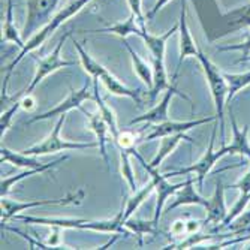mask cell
Listing matches in <instances>:
<instances>
[{
    "mask_svg": "<svg viewBox=\"0 0 250 250\" xmlns=\"http://www.w3.org/2000/svg\"><path fill=\"white\" fill-rule=\"evenodd\" d=\"M178 30V21L164 35H151L147 32V29H141L140 35L143 41L146 42L147 48L150 50L151 60H153V74H154V83L153 87L150 88V101H153L162 90H168L175 87L167 74L165 69V48H167V42L168 39Z\"/></svg>",
    "mask_w": 250,
    "mask_h": 250,
    "instance_id": "cell-1",
    "label": "cell"
},
{
    "mask_svg": "<svg viewBox=\"0 0 250 250\" xmlns=\"http://www.w3.org/2000/svg\"><path fill=\"white\" fill-rule=\"evenodd\" d=\"M92 0H74L72 3H69L66 8H63L62 11H59L47 24H45L33 38H30L29 39V42L24 45V48H21V51H20V54L17 56V59L8 66V74H6V83H5V88H6V84H8V78H9V75H11V72H12V69L14 67L18 64V62L24 57L27 53H30V51H33L35 48H38L41 43H43V41L47 39L57 27H60L64 21H67L71 17H74L75 14H78L84 6H87Z\"/></svg>",
    "mask_w": 250,
    "mask_h": 250,
    "instance_id": "cell-2",
    "label": "cell"
},
{
    "mask_svg": "<svg viewBox=\"0 0 250 250\" xmlns=\"http://www.w3.org/2000/svg\"><path fill=\"white\" fill-rule=\"evenodd\" d=\"M123 214L125 208L111 220L105 222H88L83 219H47V217H27L21 216L20 219L27 223H38V225H48V226H59V228H78V229H92V231H101V232H123Z\"/></svg>",
    "mask_w": 250,
    "mask_h": 250,
    "instance_id": "cell-3",
    "label": "cell"
},
{
    "mask_svg": "<svg viewBox=\"0 0 250 250\" xmlns=\"http://www.w3.org/2000/svg\"><path fill=\"white\" fill-rule=\"evenodd\" d=\"M66 114L59 117V122L56 123L53 132L47 140H43L42 143L22 150L24 154L29 156H39V154H48V153H57V151H64V150H85V148H95L99 147V143H69L60 138V130L63 127Z\"/></svg>",
    "mask_w": 250,
    "mask_h": 250,
    "instance_id": "cell-4",
    "label": "cell"
},
{
    "mask_svg": "<svg viewBox=\"0 0 250 250\" xmlns=\"http://www.w3.org/2000/svg\"><path fill=\"white\" fill-rule=\"evenodd\" d=\"M67 36H71V32H67L63 38H60L59 43H57V47L54 48V51L47 56V57H43L38 62V69H36V74L33 77V80L30 81V84L26 87V90H22V92L20 95H17V99L20 96H24V95H32L33 92V88L45 78V77H48L50 74H53L54 71L60 69V67H66V66H74L75 62L74 60H64L62 59L60 53H62V47H63V43L66 41Z\"/></svg>",
    "mask_w": 250,
    "mask_h": 250,
    "instance_id": "cell-5",
    "label": "cell"
},
{
    "mask_svg": "<svg viewBox=\"0 0 250 250\" xmlns=\"http://www.w3.org/2000/svg\"><path fill=\"white\" fill-rule=\"evenodd\" d=\"M83 198H84L83 190L69 193L66 198H62V199H43V201H32V202H21V201L6 199L5 196H2V223L5 225L11 217H14L20 211H24L27 208L41 207V206H69V204L78 206Z\"/></svg>",
    "mask_w": 250,
    "mask_h": 250,
    "instance_id": "cell-6",
    "label": "cell"
},
{
    "mask_svg": "<svg viewBox=\"0 0 250 250\" xmlns=\"http://www.w3.org/2000/svg\"><path fill=\"white\" fill-rule=\"evenodd\" d=\"M202 64V69L206 72V77H207V81L210 84V88H211V95H213V99H214V104H216V109H217V114L219 117L222 119L223 117V106H225V101L228 99V93H229V87H228V83H226V78L225 75H222L217 67L204 56L201 51L198 53L196 56Z\"/></svg>",
    "mask_w": 250,
    "mask_h": 250,
    "instance_id": "cell-7",
    "label": "cell"
},
{
    "mask_svg": "<svg viewBox=\"0 0 250 250\" xmlns=\"http://www.w3.org/2000/svg\"><path fill=\"white\" fill-rule=\"evenodd\" d=\"M57 3L59 0H27V22L22 30V36L26 38L32 35L41 24L48 22Z\"/></svg>",
    "mask_w": 250,
    "mask_h": 250,
    "instance_id": "cell-8",
    "label": "cell"
},
{
    "mask_svg": "<svg viewBox=\"0 0 250 250\" xmlns=\"http://www.w3.org/2000/svg\"><path fill=\"white\" fill-rule=\"evenodd\" d=\"M135 154H136V151H135ZM136 157L140 159V162L144 165V168L147 169V172L150 174V177L156 181L157 204H156V214H154L153 222H154V225H157L159 219H161L162 210H164V207H165L167 199H168L171 195H174L175 192H178V190L183 189L186 183H185V185H183V183H181V185H169L168 181H167V177H165V175H162V174H159V171H156V168H153V167L147 165V164H146V161H144V159H143L140 154H136Z\"/></svg>",
    "mask_w": 250,
    "mask_h": 250,
    "instance_id": "cell-9",
    "label": "cell"
},
{
    "mask_svg": "<svg viewBox=\"0 0 250 250\" xmlns=\"http://www.w3.org/2000/svg\"><path fill=\"white\" fill-rule=\"evenodd\" d=\"M214 136H216V129L213 130V136H211L210 147H208L207 153L202 156V159H201V161H199L198 164H195V165H192V167H189V168H185V169H178V171H174V172H168V174H165V177L168 178V177H172V175L195 172V174L198 175L199 186H202L204 178H206V175L208 174V171L211 169V167L214 165V162L217 161V159H220V157L225 156L226 153H232L229 146H228V147H225V148H222L220 151H214V150H213V146H214Z\"/></svg>",
    "mask_w": 250,
    "mask_h": 250,
    "instance_id": "cell-10",
    "label": "cell"
},
{
    "mask_svg": "<svg viewBox=\"0 0 250 250\" xmlns=\"http://www.w3.org/2000/svg\"><path fill=\"white\" fill-rule=\"evenodd\" d=\"M95 98V93L92 92H88V85L85 84L81 90H75V88H71V93L69 96H67L62 104H59L57 106H54L53 109L47 111V112H43V114L41 116H36L33 117L32 120L27 122V125L33 123V122H39V120H45V119H51V117H56V116H63L66 114L67 111H71V109H75V108H83V102L87 101V99H92Z\"/></svg>",
    "mask_w": 250,
    "mask_h": 250,
    "instance_id": "cell-11",
    "label": "cell"
},
{
    "mask_svg": "<svg viewBox=\"0 0 250 250\" xmlns=\"http://www.w3.org/2000/svg\"><path fill=\"white\" fill-rule=\"evenodd\" d=\"M174 95H177V96H180V98H183V99L192 102L189 96H186L183 92H180V90H177L175 87L168 88L161 104L156 105V106H154L153 109H150L148 112H146L144 116H140V117L133 119L129 125H135V123H147V125L156 123V125H159V123H164V122L169 120V119H168V106H169V102H171V99H172Z\"/></svg>",
    "mask_w": 250,
    "mask_h": 250,
    "instance_id": "cell-12",
    "label": "cell"
},
{
    "mask_svg": "<svg viewBox=\"0 0 250 250\" xmlns=\"http://www.w3.org/2000/svg\"><path fill=\"white\" fill-rule=\"evenodd\" d=\"M178 30H180V62L175 74L180 72V66L183 59L189 56H198L199 50L196 48L195 41L190 35L189 26H188V6H186V0H181V12L178 18Z\"/></svg>",
    "mask_w": 250,
    "mask_h": 250,
    "instance_id": "cell-13",
    "label": "cell"
},
{
    "mask_svg": "<svg viewBox=\"0 0 250 250\" xmlns=\"http://www.w3.org/2000/svg\"><path fill=\"white\" fill-rule=\"evenodd\" d=\"M216 117H208V119H201V120H193V122H171L167 120L164 123H159L151 133H148L144 141H153L157 138H164V136H169V135H177V133H185L186 130L204 125V123H208L213 122Z\"/></svg>",
    "mask_w": 250,
    "mask_h": 250,
    "instance_id": "cell-14",
    "label": "cell"
},
{
    "mask_svg": "<svg viewBox=\"0 0 250 250\" xmlns=\"http://www.w3.org/2000/svg\"><path fill=\"white\" fill-rule=\"evenodd\" d=\"M84 114H87L88 117V127L95 132V135L98 136V143H99V151L101 154L104 156L105 162L108 165V156H106V148H105V143H106V138H108V133H109V127L106 125V122L104 120V117L99 114H92V112H87L85 109L83 111ZM111 136V133H109Z\"/></svg>",
    "mask_w": 250,
    "mask_h": 250,
    "instance_id": "cell-15",
    "label": "cell"
},
{
    "mask_svg": "<svg viewBox=\"0 0 250 250\" xmlns=\"http://www.w3.org/2000/svg\"><path fill=\"white\" fill-rule=\"evenodd\" d=\"M93 93H95V101L98 104V108H99V112H101V116L104 117V120L106 122L108 127H109V133H111V138L112 141H116V138L119 136L120 130L117 127V119H116V114H114V111H112L106 102L101 98L99 95V90H98V80H93Z\"/></svg>",
    "mask_w": 250,
    "mask_h": 250,
    "instance_id": "cell-16",
    "label": "cell"
},
{
    "mask_svg": "<svg viewBox=\"0 0 250 250\" xmlns=\"http://www.w3.org/2000/svg\"><path fill=\"white\" fill-rule=\"evenodd\" d=\"M123 43H125L126 50H127L129 54H130V59H132V63H133V71H135L136 74H138V77L141 78V81H143L144 84H147L148 88H151V87H153V83H154L153 69L147 64V62H144V60L140 57L138 53H135V51L130 48V45H129L126 41H123Z\"/></svg>",
    "mask_w": 250,
    "mask_h": 250,
    "instance_id": "cell-17",
    "label": "cell"
},
{
    "mask_svg": "<svg viewBox=\"0 0 250 250\" xmlns=\"http://www.w3.org/2000/svg\"><path fill=\"white\" fill-rule=\"evenodd\" d=\"M2 162H11L15 167L20 168H29V169H36V168H42L45 165H42L39 161H36L35 156H29L24 153H14L5 147H2Z\"/></svg>",
    "mask_w": 250,
    "mask_h": 250,
    "instance_id": "cell-18",
    "label": "cell"
},
{
    "mask_svg": "<svg viewBox=\"0 0 250 250\" xmlns=\"http://www.w3.org/2000/svg\"><path fill=\"white\" fill-rule=\"evenodd\" d=\"M162 140V144H161V148H159V153L154 156V159L150 162V167H153V168H157L159 165L162 164V161L169 154V153H172L175 148H177V146L183 141V140H189L188 136L185 135V133H177V135H169V136H164V138H161ZM190 141V140H189Z\"/></svg>",
    "mask_w": 250,
    "mask_h": 250,
    "instance_id": "cell-19",
    "label": "cell"
},
{
    "mask_svg": "<svg viewBox=\"0 0 250 250\" xmlns=\"http://www.w3.org/2000/svg\"><path fill=\"white\" fill-rule=\"evenodd\" d=\"M208 217L206 219V225L211 222H219L222 216L225 214V201H223V185L222 180H219V183L216 185V193L214 196L208 201Z\"/></svg>",
    "mask_w": 250,
    "mask_h": 250,
    "instance_id": "cell-20",
    "label": "cell"
},
{
    "mask_svg": "<svg viewBox=\"0 0 250 250\" xmlns=\"http://www.w3.org/2000/svg\"><path fill=\"white\" fill-rule=\"evenodd\" d=\"M183 204H196V206H202V207H208V201L207 199H204L201 198L199 195L195 193L193 188H192V178H189L186 181V185L185 188L181 189L180 195L177 196V199L171 204L169 206V210H174L177 208L178 206H183Z\"/></svg>",
    "mask_w": 250,
    "mask_h": 250,
    "instance_id": "cell-21",
    "label": "cell"
},
{
    "mask_svg": "<svg viewBox=\"0 0 250 250\" xmlns=\"http://www.w3.org/2000/svg\"><path fill=\"white\" fill-rule=\"evenodd\" d=\"M154 188H156V181L151 178V181H150V183H148L146 188H143L141 190H136L135 195H133L132 198L127 199V204H126V207H125V214H123V223H125L127 219H130V216H132L136 210H138V207L147 199V196L151 193V190H153Z\"/></svg>",
    "mask_w": 250,
    "mask_h": 250,
    "instance_id": "cell-22",
    "label": "cell"
},
{
    "mask_svg": "<svg viewBox=\"0 0 250 250\" xmlns=\"http://www.w3.org/2000/svg\"><path fill=\"white\" fill-rule=\"evenodd\" d=\"M14 15H12V0H8V9H6V18H5V24H3V27H2V32H3V35H2V43H5V42H15L18 47H21V48H24V42H22V39H21V36H20V33H18V30L15 29V26H14Z\"/></svg>",
    "mask_w": 250,
    "mask_h": 250,
    "instance_id": "cell-23",
    "label": "cell"
},
{
    "mask_svg": "<svg viewBox=\"0 0 250 250\" xmlns=\"http://www.w3.org/2000/svg\"><path fill=\"white\" fill-rule=\"evenodd\" d=\"M90 32H109V33H114V35H117V36L125 39L127 35H132V33L140 35L141 27L138 24V21H136V18L130 14V17L126 21H123V22H117V24L105 27L102 30H90Z\"/></svg>",
    "mask_w": 250,
    "mask_h": 250,
    "instance_id": "cell-24",
    "label": "cell"
},
{
    "mask_svg": "<svg viewBox=\"0 0 250 250\" xmlns=\"http://www.w3.org/2000/svg\"><path fill=\"white\" fill-rule=\"evenodd\" d=\"M66 159H67V156H63V157L57 159L56 162H53V164H47V165H45V167H42V168H36V169H29V171L22 172V174H20V175L3 178V180H2V196H6V195H8L9 189L12 188V185H14V183H17V181H20V180H22V178H26V177H30V175H35V174H41V172H45V171H48V169L54 168L56 165L62 164L63 161H66Z\"/></svg>",
    "mask_w": 250,
    "mask_h": 250,
    "instance_id": "cell-25",
    "label": "cell"
},
{
    "mask_svg": "<svg viewBox=\"0 0 250 250\" xmlns=\"http://www.w3.org/2000/svg\"><path fill=\"white\" fill-rule=\"evenodd\" d=\"M125 226H127V228L130 231H133L136 235L140 237V243L143 244V237L146 234H154L156 232V226L154 222H143V220H132V219H127L125 222Z\"/></svg>",
    "mask_w": 250,
    "mask_h": 250,
    "instance_id": "cell-26",
    "label": "cell"
},
{
    "mask_svg": "<svg viewBox=\"0 0 250 250\" xmlns=\"http://www.w3.org/2000/svg\"><path fill=\"white\" fill-rule=\"evenodd\" d=\"M232 127H234V141H232V146H229V147H231V151H232V153H235V151L244 153L246 156L250 157V147H249L247 136H246V133H247V126H246V129H244V133H240V130H238V127H237V123H235V120L232 119Z\"/></svg>",
    "mask_w": 250,
    "mask_h": 250,
    "instance_id": "cell-27",
    "label": "cell"
},
{
    "mask_svg": "<svg viewBox=\"0 0 250 250\" xmlns=\"http://www.w3.org/2000/svg\"><path fill=\"white\" fill-rule=\"evenodd\" d=\"M132 150V148H130ZM129 148H120V157H122V175L127 181V185L132 192H136V183H135V175H133V168L129 161Z\"/></svg>",
    "mask_w": 250,
    "mask_h": 250,
    "instance_id": "cell-28",
    "label": "cell"
},
{
    "mask_svg": "<svg viewBox=\"0 0 250 250\" xmlns=\"http://www.w3.org/2000/svg\"><path fill=\"white\" fill-rule=\"evenodd\" d=\"M226 78V83H228L229 87V93H228V99H231L238 90H241L243 87L250 84V72L244 74V75H228V74H223Z\"/></svg>",
    "mask_w": 250,
    "mask_h": 250,
    "instance_id": "cell-29",
    "label": "cell"
},
{
    "mask_svg": "<svg viewBox=\"0 0 250 250\" xmlns=\"http://www.w3.org/2000/svg\"><path fill=\"white\" fill-rule=\"evenodd\" d=\"M129 8H130V14L136 18L138 24L141 29H147L146 27V17L143 15V9H141V0H127Z\"/></svg>",
    "mask_w": 250,
    "mask_h": 250,
    "instance_id": "cell-30",
    "label": "cell"
},
{
    "mask_svg": "<svg viewBox=\"0 0 250 250\" xmlns=\"http://www.w3.org/2000/svg\"><path fill=\"white\" fill-rule=\"evenodd\" d=\"M116 143L120 148H133L135 146V133L129 132V130H123L119 133V136L116 138Z\"/></svg>",
    "mask_w": 250,
    "mask_h": 250,
    "instance_id": "cell-31",
    "label": "cell"
},
{
    "mask_svg": "<svg viewBox=\"0 0 250 250\" xmlns=\"http://www.w3.org/2000/svg\"><path fill=\"white\" fill-rule=\"evenodd\" d=\"M171 234L175 235V237H180L183 234H188L186 232V222L183 219H178L175 220L172 225H171Z\"/></svg>",
    "mask_w": 250,
    "mask_h": 250,
    "instance_id": "cell-32",
    "label": "cell"
},
{
    "mask_svg": "<svg viewBox=\"0 0 250 250\" xmlns=\"http://www.w3.org/2000/svg\"><path fill=\"white\" fill-rule=\"evenodd\" d=\"M18 102H20V106L24 111H32L36 105V101L32 95H24Z\"/></svg>",
    "mask_w": 250,
    "mask_h": 250,
    "instance_id": "cell-33",
    "label": "cell"
},
{
    "mask_svg": "<svg viewBox=\"0 0 250 250\" xmlns=\"http://www.w3.org/2000/svg\"><path fill=\"white\" fill-rule=\"evenodd\" d=\"M201 228L199 220H188L186 222V232L188 234H196Z\"/></svg>",
    "mask_w": 250,
    "mask_h": 250,
    "instance_id": "cell-34",
    "label": "cell"
},
{
    "mask_svg": "<svg viewBox=\"0 0 250 250\" xmlns=\"http://www.w3.org/2000/svg\"><path fill=\"white\" fill-rule=\"evenodd\" d=\"M168 2H169V0H157L156 5H154V8H153V9L150 11V14L147 15V18H148V20H150V18H153V15H154V14H156L159 9H162V8H164V6H165Z\"/></svg>",
    "mask_w": 250,
    "mask_h": 250,
    "instance_id": "cell-35",
    "label": "cell"
}]
</instances>
